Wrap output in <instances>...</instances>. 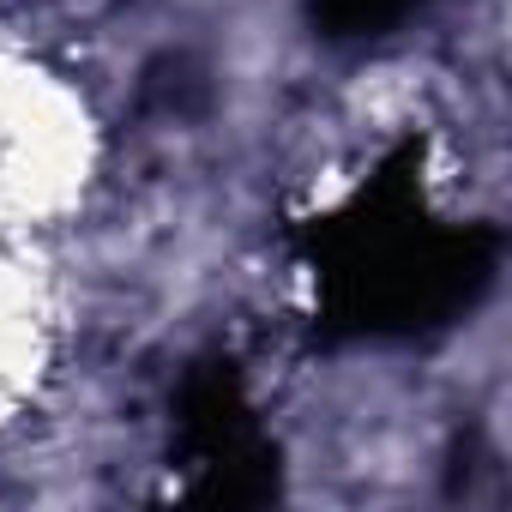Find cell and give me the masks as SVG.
I'll list each match as a JSON object with an SVG mask.
<instances>
[{"label":"cell","instance_id":"obj_1","mask_svg":"<svg viewBox=\"0 0 512 512\" xmlns=\"http://www.w3.org/2000/svg\"><path fill=\"white\" fill-rule=\"evenodd\" d=\"M416 163L422 145H398L350 205L314 217L302 235L320 284V326L332 338L440 332L494 284L500 235L488 223H440Z\"/></svg>","mask_w":512,"mask_h":512},{"label":"cell","instance_id":"obj_2","mask_svg":"<svg viewBox=\"0 0 512 512\" xmlns=\"http://www.w3.org/2000/svg\"><path fill=\"white\" fill-rule=\"evenodd\" d=\"M187 494L205 506H266L278 500V446L260 428L235 362H199L175 404Z\"/></svg>","mask_w":512,"mask_h":512},{"label":"cell","instance_id":"obj_3","mask_svg":"<svg viewBox=\"0 0 512 512\" xmlns=\"http://www.w3.org/2000/svg\"><path fill=\"white\" fill-rule=\"evenodd\" d=\"M416 7L422 0H308V19L338 43H356V37H386Z\"/></svg>","mask_w":512,"mask_h":512}]
</instances>
